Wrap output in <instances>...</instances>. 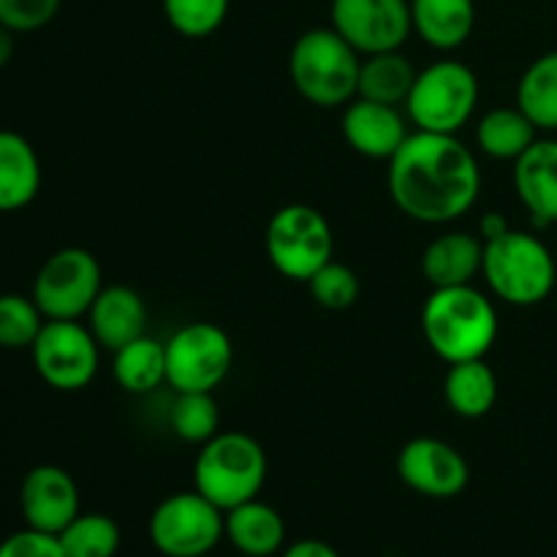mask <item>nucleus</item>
I'll return each mask as SVG.
<instances>
[{
	"instance_id": "20e7f679",
	"label": "nucleus",
	"mask_w": 557,
	"mask_h": 557,
	"mask_svg": "<svg viewBox=\"0 0 557 557\" xmlns=\"http://www.w3.org/2000/svg\"><path fill=\"white\" fill-rule=\"evenodd\" d=\"M482 275L490 292L515 308H533L553 294L557 281L555 256L536 234L509 228L484 243Z\"/></svg>"
},
{
	"instance_id": "c85d7f7f",
	"label": "nucleus",
	"mask_w": 557,
	"mask_h": 557,
	"mask_svg": "<svg viewBox=\"0 0 557 557\" xmlns=\"http://www.w3.org/2000/svg\"><path fill=\"white\" fill-rule=\"evenodd\" d=\"M47 324L36 299L25 294H0V348H30Z\"/></svg>"
},
{
	"instance_id": "5701e85b",
	"label": "nucleus",
	"mask_w": 557,
	"mask_h": 557,
	"mask_svg": "<svg viewBox=\"0 0 557 557\" xmlns=\"http://www.w3.org/2000/svg\"><path fill=\"white\" fill-rule=\"evenodd\" d=\"M417 76L419 71L413 69V63L400 49H395V52L368 54V58H362V65H359L357 98L400 107L411 96V87L417 82Z\"/></svg>"
},
{
	"instance_id": "39448f33",
	"label": "nucleus",
	"mask_w": 557,
	"mask_h": 557,
	"mask_svg": "<svg viewBox=\"0 0 557 557\" xmlns=\"http://www.w3.org/2000/svg\"><path fill=\"white\" fill-rule=\"evenodd\" d=\"M267 451L243 430L218 433L201 444L194 462V484L221 511L259 498L267 482Z\"/></svg>"
},
{
	"instance_id": "c756f323",
	"label": "nucleus",
	"mask_w": 557,
	"mask_h": 557,
	"mask_svg": "<svg viewBox=\"0 0 557 557\" xmlns=\"http://www.w3.org/2000/svg\"><path fill=\"white\" fill-rule=\"evenodd\" d=\"M169 25L185 38H207L226 22L228 0H161Z\"/></svg>"
},
{
	"instance_id": "1a4fd4ad",
	"label": "nucleus",
	"mask_w": 557,
	"mask_h": 557,
	"mask_svg": "<svg viewBox=\"0 0 557 557\" xmlns=\"http://www.w3.org/2000/svg\"><path fill=\"white\" fill-rule=\"evenodd\" d=\"M103 288L101 264L85 248L54 250L33 281L38 310L47 321H79Z\"/></svg>"
},
{
	"instance_id": "4be33fe9",
	"label": "nucleus",
	"mask_w": 557,
	"mask_h": 557,
	"mask_svg": "<svg viewBox=\"0 0 557 557\" xmlns=\"http://www.w3.org/2000/svg\"><path fill=\"white\" fill-rule=\"evenodd\" d=\"M444 400L462 419H482L498 403V375L484 359L449 364L444 379Z\"/></svg>"
},
{
	"instance_id": "6ab92c4d",
	"label": "nucleus",
	"mask_w": 557,
	"mask_h": 557,
	"mask_svg": "<svg viewBox=\"0 0 557 557\" xmlns=\"http://www.w3.org/2000/svg\"><path fill=\"white\" fill-rule=\"evenodd\" d=\"M226 539L245 557H272L286 544V520L275 506L253 498L226 511Z\"/></svg>"
},
{
	"instance_id": "b1692460",
	"label": "nucleus",
	"mask_w": 557,
	"mask_h": 557,
	"mask_svg": "<svg viewBox=\"0 0 557 557\" xmlns=\"http://www.w3.org/2000/svg\"><path fill=\"white\" fill-rule=\"evenodd\" d=\"M539 139V128L531 123L520 107L490 109L476 123V145L484 156L495 161L515 163L533 141Z\"/></svg>"
},
{
	"instance_id": "f8f14e48",
	"label": "nucleus",
	"mask_w": 557,
	"mask_h": 557,
	"mask_svg": "<svg viewBox=\"0 0 557 557\" xmlns=\"http://www.w3.org/2000/svg\"><path fill=\"white\" fill-rule=\"evenodd\" d=\"M332 27L359 54L395 52L413 30L411 0H332Z\"/></svg>"
},
{
	"instance_id": "aec40b11",
	"label": "nucleus",
	"mask_w": 557,
	"mask_h": 557,
	"mask_svg": "<svg viewBox=\"0 0 557 557\" xmlns=\"http://www.w3.org/2000/svg\"><path fill=\"white\" fill-rule=\"evenodd\" d=\"M413 33L438 52L460 49L476 27L473 0H411Z\"/></svg>"
},
{
	"instance_id": "393cba45",
	"label": "nucleus",
	"mask_w": 557,
	"mask_h": 557,
	"mask_svg": "<svg viewBox=\"0 0 557 557\" xmlns=\"http://www.w3.org/2000/svg\"><path fill=\"white\" fill-rule=\"evenodd\" d=\"M112 375L128 395H150L166 384V343L150 335L131 341L117 348L112 359Z\"/></svg>"
},
{
	"instance_id": "f257e3e1",
	"label": "nucleus",
	"mask_w": 557,
	"mask_h": 557,
	"mask_svg": "<svg viewBox=\"0 0 557 557\" xmlns=\"http://www.w3.org/2000/svg\"><path fill=\"white\" fill-rule=\"evenodd\" d=\"M389 196L417 223L444 226L473 210L482 194L476 156L457 134L413 131L389 158Z\"/></svg>"
},
{
	"instance_id": "f03ea898",
	"label": "nucleus",
	"mask_w": 557,
	"mask_h": 557,
	"mask_svg": "<svg viewBox=\"0 0 557 557\" xmlns=\"http://www.w3.org/2000/svg\"><path fill=\"white\" fill-rule=\"evenodd\" d=\"M498 310L493 299L471 286L433 288L422 308V335L430 351L457 364L484 359L498 341Z\"/></svg>"
},
{
	"instance_id": "7c9ffc66",
	"label": "nucleus",
	"mask_w": 557,
	"mask_h": 557,
	"mask_svg": "<svg viewBox=\"0 0 557 557\" xmlns=\"http://www.w3.org/2000/svg\"><path fill=\"white\" fill-rule=\"evenodd\" d=\"M310 297L326 310H346L359 299V277L351 267L332 259L308 281Z\"/></svg>"
},
{
	"instance_id": "473e14b6",
	"label": "nucleus",
	"mask_w": 557,
	"mask_h": 557,
	"mask_svg": "<svg viewBox=\"0 0 557 557\" xmlns=\"http://www.w3.org/2000/svg\"><path fill=\"white\" fill-rule=\"evenodd\" d=\"M0 557H65V553L58 536L25 528L0 542Z\"/></svg>"
},
{
	"instance_id": "9d476101",
	"label": "nucleus",
	"mask_w": 557,
	"mask_h": 557,
	"mask_svg": "<svg viewBox=\"0 0 557 557\" xmlns=\"http://www.w3.org/2000/svg\"><path fill=\"white\" fill-rule=\"evenodd\" d=\"M232 364V337L210 321H190L166 341V384L174 392H215Z\"/></svg>"
},
{
	"instance_id": "ddd939ff",
	"label": "nucleus",
	"mask_w": 557,
	"mask_h": 557,
	"mask_svg": "<svg viewBox=\"0 0 557 557\" xmlns=\"http://www.w3.org/2000/svg\"><path fill=\"white\" fill-rule=\"evenodd\" d=\"M397 476L417 495L435 500H449L466 493L471 482V468L457 446L441 438L419 435L411 438L397 455Z\"/></svg>"
},
{
	"instance_id": "412c9836",
	"label": "nucleus",
	"mask_w": 557,
	"mask_h": 557,
	"mask_svg": "<svg viewBox=\"0 0 557 557\" xmlns=\"http://www.w3.org/2000/svg\"><path fill=\"white\" fill-rule=\"evenodd\" d=\"M41 190V161L16 131H0V212H16Z\"/></svg>"
},
{
	"instance_id": "f3484780",
	"label": "nucleus",
	"mask_w": 557,
	"mask_h": 557,
	"mask_svg": "<svg viewBox=\"0 0 557 557\" xmlns=\"http://www.w3.org/2000/svg\"><path fill=\"white\" fill-rule=\"evenodd\" d=\"M515 190L533 221L557 223V139H536L517 158Z\"/></svg>"
},
{
	"instance_id": "e433bc0d",
	"label": "nucleus",
	"mask_w": 557,
	"mask_h": 557,
	"mask_svg": "<svg viewBox=\"0 0 557 557\" xmlns=\"http://www.w3.org/2000/svg\"><path fill=\"white\" fill-rule=\"evenodd\" d=\"M207 557H212V555H207Z\"/></svg>"
},
{
	"instance_id": "2f4dec72",
	"label": "nucleus",
	"mask_w": 557,
	"mask_h": 557,
	"mask_svg": "<svg viewBox=\"0 0 557 557\" xmlns=\"http://www.w3.org/2000/svg\"><path fill=\"white\" fill-rule=\"evenodd\" d=\"M63 0H0V25L14 33H33L58 16Z\"/></svg>"
},
{
	"instance_id": "2eb2a0df",
	"label": "nucleus",
	"mask_w": 557,
	"mask_h": 557,
	"mask_svg": "<svg viewBox=\"0 0 557 557\" xmlns=\"http://www.w3.org/2000/svg\"><path fill=\"white\" fill-rule=\"evenodd\" d=\"M341 128L348 147L370 161H389L408 139L406 117L397 112V107L368 101V98H354L351 103H346Z\"/></svg>"
},
{
	"instance_id": "c9c22d12",
	"label": "nucleus",
	"mask_w": 557,
	"mask_h": 557,
	"mask_svg": "<svg viewBox=\"0 0 557 557\" xmlns=\"http://www.w3.org/2000/svg\"><path fill=\"white\" fill-rule=\"evenodd\" d=\"M11 58H14V30L0 25V69H5Z\"/></svg>"
},
{
	"instance_id": "9b49d317",
	"label": "nucleus",
	"mask_w": 557,
	"mask_h": 557,
	"mask_svg": "<svg viewBox=\"0 0 557 557\" xmlns=\"http://www.w3.org/2000/svg\"><path fill=\"white\" fill-rule=\"evenodd\" d=\"M36 373L58 392H82L92 384L101 346L82 321H47L30 346Z\"/></svg>"
},
{
	"instance_id": "7ed1b4c3",
	"label": "nucleus",
	"mask_w": 557,
	"mask_h": 557,
	"mask_svg": "<svg viewBox=\"0 0 557 557\" xmlns=\"http://www.w3.org/2000/svg\"><path fill=\"white\" fill-rule=\"evenodd\" d=\"M359 65L362 54L335 27L305 30L288 54L294 90L319 109L346 107L357 98Z\"/></svg>"
},
{
	"instance_id": "f704fd0d",
	"label": "nucleus",
	"mask_w": 557,
	"mask_h": 557,
	"mask_svg": "<svg viewBox=\"0 0 557 557\" xmlns=\"http://www.w3.org/2000/svg\"><path fill=\"white\" fill-rule=\"evenodd\" d=\"M509 228V221L500 212H484L482 221H479V237H482V243H490V239H498Z\"/></svg>"
},
{
	"instance_id": "a878e982",
	"label": "nucleus",
	"mask_w": 557,
	"mask_h": 557,
	"mask_svg": "<svg viewBox=\"0 0 557 557\" xmlns=\"http://www.w3.org/2000/svg\"><path fill=\"white\" fill-rule=\"evenodd\" d=\"M517 107L542 134L557 131V49L533 60L517 85Z\"/></svg>"
},
{
	"instance_id": "cd10ccee",
	"label": "nucleus",
	"mask_w": 557,
	"mask_h": 557,
	"mask_svg": "<svg viewBox=\"0 0 557 557\" xmlns=\"http://www.w3.org/2000/svg\"><path fill=\"white\" fill-rule=\"evenodd\" d=\"M169 422L180 441L201 446L221 433V408L212 392H177Z\"/></svg>"
},
{
	"instance_id": "72a5a7b5",
	"label": "nucleus",
	"mask_w": 557,
	"mask_h": 557,
	"mask_svg": "<svg viewBox=\"0 0 557 557\" xmlns=\"http://www.w3.org/2000/svg\"><path fill=\"white\" fill-rule=\"evenodd\" d=\"M281 557H341V553L321 539H302V542L288 544Z\"/></svg>"
},
{
	"instance_id": "dca6fc26",
	"label": "nucleus",
	"mask_w": 557,
	"mask_h": 557,
	"mask_svg": "<svg viewBox=\"0 0 557 557\" xmlns=\"http://www.w3.org/2000/svg\"><path fill=\"white\" fill-rule=\"evenodd\" d=\"M147 305L139 292L131 286H103L92 308L87 310V326L98 346L107 351L128 346L136 337L147 335Z\"/></svg>"
},
{
	"instance_id": "bb28decb",
	"label": "nucleus",
	"mask_w": 557,
	"mask_h": 557,
	"mask_svg": "<svg viewBox=\"0 0 557 557\" xmlns=\"http://www.w3.org/2000/svg\"><path fill=\"white\" fill-rule=\"evenodd\" d=\"M65 557H114L120 549V525L107 515H76L58 533Z\"/></svg>"
},
{
	"instance_id": "0eeeda50",
	"label": "nucleus",
	"mask_w": 557,
	"mask_h": 557,
	"mask_svg": "<svg viewBox=\"0 0 557 557\" xmlns=\"http://www.w3.org/2000/svg\"><path fill=\"white\" fill-rule=\"evenodd\" d=\"M264 248L283 277L308 283L335 256V234L324 212L310 205H286L267 223Z\"/></svg>"
},
{
	"instance_id": "423d86ee",
	"label": "nucleus",
	"mask_w": 557,
	"mask_h": 557,
	"mask_svg": "<svg viewBox=\"0 0 557 557\" xmlns=\"http://www.w3.org/2000/svg\"><path fill=\"white\" fill-rule=\"evenodd\" d=\"M479 103V76L460 60H438L419 71L406 101L417 131L457 134L471 123Z\"/></svg>"
},
{
	"instance_id": "6e6552de",
	"label": "nucleus",
	"mask_w": 557,
	"mask_h": 557,
	"mask_svg": "<svg viewBox=\"0 0 557 557\" xmlns=\"http://www.w3.org/2000/svg\"><path fill=\"white\" fill-rule=\"evenodd\" d=\"M147 531L163 557H207L226 539V511L199 490L174 493L152 509Z\"/></svg>"
},
{
	"instance_id": "4468645a",
	"label": "nucleus",
	"mask_w": 557,
	"mask_h": 557,
	"mask_svg": "<svg viewBox=\"0 0 557 557\" xmlns=\"http://www.w3.org/2000/svg\"><path fill=\"white\" fill-rule=\"evenodd\" d=\"M20 509L27 528L58 536L79 515V487L65 468L36 466L22 479Z\"/></svg>"
},
{
	"instance_id": "a211bd4d",
	"label": "nucleus",
	"mask_w": 557,
	"mask_h": 557,
	"mask_svg": "<svg viewBox=\"0 0 557 557\" xmlns=\"http://www.w3.org/2000/svg\"><path fill=\"white\" fill-rule=\"evenodd\" d=\"M484 243L471 232H446L430 239L422 253V275L433 288L471 286L482 275Z\"/></svg>"
}]
</instances>
